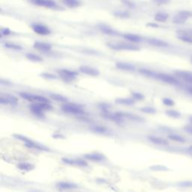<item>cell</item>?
<instances>
[{"mask_svg": "<svg viewBox=\"0 0 192 192\" xmlns=\"http://www.w3.org/2000/svg\"><path fill=\"white\" fill-rule=\"evenodd\" d=\"M115 15L117 16V17H129V14L127 13V12H122V11H118V12H116Z\"/></svg>", "mask_w": 192, "mask_h": 192, "instance_id": "38", "label": "cell"}, {"mask_svg": "<svg viewBox=\"0 0 192 192\" xmlns=\"http://www.w3.org/2000/svg\"><path fill=\"white\" fill-rule=\"evenodd\" d=\"M117 115L119 117H120L121 118H127L130 120H133V121H137V122H140V121H143L144 119L141 118L140 117H138V116L135 115V114H131V113H117Z\"/></svg>", "mask_w": 192, "mask_h": 192, "instance_id": "14", "label": "cell"}, {"mask_svg": "<svg viewBox=\"0 0 192 192\" xmlns=\"http://www.w3.org/2000/svg\"><path fill=\"white\" fill-rule=\"evenodd\" d=\"M163 103H164V104H165L166 106L169 107H172L175 104L174 101L172 100L171 98H163Z\"/></svg>", "mask_w": 192, "mask_h": 192, "instance_id": "36", "label": "cell"}, {"mask_svg": "<svg viewBox=\"0 0 192 192\" xmlns=\"http://www.w3.org/2000/svg\"><path fill=\"white\" fill-rule=\"evenodd\" d=\"M92 130L95 132H98V133H105L107 131L106 128L102 126H94L92 128Z\"/></svg>", "mask_w": 192, "mask_h": 192, "instance_id": "34", "label": "cell"}, {"mask_svg": "<svg viewBox=\"0 0 192 192\" xmlns=\"http://www.w3.org/2000/svg\"><path fill=\"white\" fill-rule=\"evenodd\" d=\"M62 162L66 163V164H75V162H74V160H71V159L69 158H63L62 159Z\"/></svg>", "mask_w": 192, "mask_h": 192, "instance_id": "42", "label": "cell"}, {"mask_svg": "<svg viewBox=\"0 0 192 192\" xmlns=\"http://www.w3.org/2000/svg\"><path fill=\"white\" fill-rule=\"evenodd\" d=\"M80 71L81 73L84 74H87V75L89 76H93V77H95V76H98L100 74V72L98 69L93 68V67L89 66H82L80 67Z\"/></svg>", "mask_w": 192, "mask_h": 192, "instance_id": "8", "label": "cell"}, {"mask_svg": "<svg viewBox=\"0 0 192 192\" xmlns=\"http://www.w3.org/2000/svg\"><path fill=\"white\" fill-rule=\"evenodd\" d=\"M101 30L102 32H104L105 34H107V35H117V32H116L113 30H112V29L109 26H102L101 27Z\"/></svg>", "mask_w": 192, "mask_h": 192, "instance_id": "29", "label": "cell"}, {"mask_svg": "<svg viewBox=\"0 0 192 192\" xmlns=\"http://www.w3.org/2000/svg\"><path fill=\"white\" fill-rule=\"evenodd\" d=\"M176 75L178 76L179 77H181V78L184 79L185 80H187L188 78H189L190 77L192 76V73L189 71H175Z\"/></svg>", "mask_w": 192, "mask_h": 192, "instance_id": "21", "label": "cell"}, {"mask_svg": "<svg viewBox=\"0 0 192 192\" xmlns=\"http://www.w3.org/2000/svg\"><path fill=\"white\" fill-rule=\"evenodd\" d=\"M41 76H42V77H45V78H47V79H56V78H57V77H56V76L54 75V74H48V73L41 74Z\"/></svg>", "mask_w": 192, "mask_h": 192, "instance_id": "40", "label": "cell"}, {"mask_svg": "<svg viewBox=\"0 0 192 192\" xmlns=\"http://www.w3.org/2000/svg\"><path fill=\"white\" fill-rule=\"evenodd\" d=\"M30 109L32 113L36 116H39V117H43L44 116V110L41 109V107L38 104L31 105Z\"/></svg>", "mask_w": 192, "mask_h": 192, "instance_id": "19", "label": "cell"}, {"mask_svg": "<svg viewBox=\"0 0 192 192\" xmlns=\"http://www.w3.org/2000/svg\"><path fill=\"white\" fill-rule=\"evenodd\" d=\"M165 113H166L167 116L171 117V118L178 119V118H180V117H181V113H179V111H177V110H166Z\"/></svg>", "mask_w": 192, "mask_h": 192, "instance_id": "26", "label": "cell"}, {"mask_svg": "<svg viewBox=\"0 0 192 192\" xmlns=\"http://www.w3.org/2000/svg\"><path fill=\"white\" fill-rule=\"evenodd\" d=\"M188 150H189V153L192 154V146H191V147H189V149H188Z\"/></svg>", "mask_w": 192, "mask_h": 192, "instance_id": "49", "label": "cell"}, {"mask_svg": "<svg viewBox=\"0 0 192 192\" xmlns=\"http://www.w3.org/2000/svg\"><path fill=\"white\" fill-rule=\"evenodd\" d=\"M148 26H153V27H158V26L157 24H155V23H149V24H148Z\"/></svg>", "mask_w": 192, "mask_h": 192, "instance_id": "47", "label": "cell"}, {"mask_svg": "<svg viewBox=\"0 0 192 192\" xmlns=\"http://www.w3.org/2000/svg\"><path fill=\"white\" fill-rule=\"evenodd\" d=\"M116 67L118 69L123 70V71H135V67L132 66L131 64L125 62H117L116 63Z\"/></svg>", "mask_w": 192, "mask_h": 192, "instance_id": "16", "label": "cell"}, {"mask_svg": "<svg viewBox=\"0 0 192 192\" xmlns=\"http://www.w3.org/2000/svg\"><path fill=\"white\" fill-rule=\"evenodd\" d=\"M57 186L62 189H73V188H77V185L74 183H71V182H61L57 184Z\"/></svg>", "mask_w": 192, "mask_h": 192, "instance_id": "20", "label": "cell"}, {"mask_svg": "<svg viewBox=\"0 0 192 192\" xmlns=\"http://www.w3.org/2000/svg\"><path fill=\"white\" fill-rule=\"evenodd\" d=\"M85 158L88 159V160L92 161V162H101L105 158L104 155H101V154H86L84 155Z\"/></svg>", "mask_w": 192, "mask_h": 192, "instance_id": "15", "label": "cell"}, {"mask_svg": "<svg viewBox=\"0 0 192 192\" xmlns=\"http://www.w3.org/2000/svg\"><path fill=\"white\" fill-rule=\"evenodd\" d=\"M141 111L144 113H149V114H154L156 113V110L153 107H143L141 109Z\"/></svg>", "mask_w": 192, "mask_h": 192, "instance_id": "33", "label": "cell"}, {"mask_svg": "<svg viewBox=\"0 0 192 192\" xmlns=\"http://www.w3.org/2000/svg\"><path fill=\"white\" fill-rule=\"evenodd\" d=\"M139 72L141 73L142 74H144L146 76H150V77H153V76H156L157 74H155L153 71L146 69V68H141V69L139 70Z\"/></svg>", "mask_w": 192, "mask_h": 192, "instance_id": "31", "label": "cell"}, {"mask_svg": "<svg viewBox=\"0 0 192 192\" xmlns=\"http://www.w3.org/2000/svg\"><path fill=\"white\" fill-rule=\"evenodd\" d=\"M21 97L30 101H35L37 103H49L48 99L43 97V96L32 95V94L26 93V92L21 93Z\"/></svg>", "mask_w": 192, "mask_h": 192, "instance_id": "5", "label": "cell"}, {"mask_svg": "<svg viewBox=\"0 0 192 192\" xmlns=\"http://www.w3.org/2000/svg\"><path fill=\"white\" fill-rule=\"evenodd\" d=\"M169 139L170 140L175 141V142L177 143H181V144H183V143H185V139L182 136L179 135H176V134H171L168 136Z\"/></svg>", "mask_w": 192, "mask_h": 192, "instance_id": "22", "label": "cell"}, {"mask_svg": "<svg viewBox=\"0 0 192 192\" xmlns=\"http://www.w3.org/2000/svg\"><path fill=\"white\" fill-rule=\"evenodd\" d=\"M149 140L150 142L153 143V144L160 145V146H166V145L169 144L168 141L165 140V139L159 137H155V136H150V137H149Z\"/></svg>", "mask_w": 192, "mask_h": 192, "instance_id": "12", "label": "cell"}, {"mask_svg": "<svg viewBox=\"0 0 192 192\" xmlns=\"http://www.w3.org/2000/svg\"><path fill=\"white\" fill-rule=\"evenodd\" d=\"M123 37L125 39L128 40L132 43H138L141 41V38L140 36L135 35V34H125Z\"/></svg>", "mask_w": 192, "mask_h": 192, "instance_id": "18", "label": "cell"}, {"mask_svg": "<svg viewBox=\"0 0 192 192\" xmlns=\"http://www.w3.org/2000/svg\"><path fill=\"white\" fill-rule=\"evenodd\" d=\"M26 57L27 59H29V60H30L32 62H42L43 61V59L41 57L36 55V54L30 53H26Z\"/></svg>", "mask_w": 192, "mask_h": 192, "instance_id": "24", "label": "cell"}, {"mask_svg": "<svg viewBox=\"0 0 192 192\" xmlns=\"http://www.w3.org/2000/svg\"><path fill=\"white\" fill-rule=\"evenodd\" d=\"M32 29L35 33L39 34V35H47L50 34V30L48 27L42 24H33L32 26Z\"/></svg>", "mask_w": 192, "mask_h": 192, "instance_id": "7", "label": "cell"}, {"mask_svg": "<svg viewBox=\"0 0 192 192\" xmlns=\"http://www.w3.org/2000/svg\"><path fill=\"white\" fill-rule=\"evenodd\" d=\"M170 0H153V2L156 4L158 5H162V4H167L168 3Z\"/></svg>", "mask_w": 192, "mask_h": 192, "instance_id": "43", "label": "cell"}, {"mask_svg": "<svg viewBox=\"0 0 192 192\" xmlns=\"http://www.w3.org/2000/svg\"><path fill=\"white\" fill-rule=\"evenodd\" d=\"M168 17H169V15L167 14L160 12V13L155 14V20L156 21H158V22H165L168 19Z\"/></svg>", "mask_w": 192, "mask_h": 192, "instance_id": "25", "label": "cell"}, {"mask_svg": "<svg viewBox=\"0 0 192 192\" xmlns=\"http://www.w3.org/2000/svg\"><path fill=\"white\" fill-rule=\"evenodd\" d=\"M147 42L151 45H153V46L155 47H159V48H164V47H167L169 45L165 41L157 39H149L147 40Z\"/></svg>", "mask_w": 192, "mask_h": 192, "instance_id": "13", "label": "cell"}, {"mask_svg": "<svg viewBox=\"0 0 192 192\" xmlns=\"http://www.w3.org/2000/svg\"><path fill=\"white\" fill-rule=\"evenodd\" d=\"M5 48H7L12 49V50H21V49H22V48H21V47L20 46V45L15 44H12V43H5Z\"/></svg>", "mask_w": 192, "mask_h": 192, "instance_id": "32", "label": "cell"}, {"mask_svg": "<svg viewBox=\"0 0 192 192\" xmlns=\"http://www.w3.org/2000/svg\"><path fill=\"white\" fill-rule=\"evenodd\" d=\"M32 2L39 6L46 7V8H55L57 6V3L53 0H32Z\"/></svg>", "mask_w": 192, "mask_h": 192, "instance_id": "10", "label": "cell"}, {"mask_svg": "<svg viewBox=\"0 0 192 192\" xmlns=\"http://www.w3.org/2000/svg\"><path fill=\"white\" fill-rule=\"evenodd\" d=\"M179 39H180L181 41H185V42L192 43V39H191V38L187 37V36H179Z\"/></svg>", "mask_w": 192, "mask_h": 192, "instance_id": "39", "label": "cell"}, {"mask_svg": "<svg viewBox=\"0 0 192 192\" xmlns=\"http://www.w3.org/2000/svg\"><path fill=\"white\" fill-rule=\"evenodd\" d=\"M62 109L64 112H66L67 113L70 114H82L83 113V110L80 105L75 104H64L62 107Z\"/></svg>", "mask_w": 192, "mask_h": 192, "instance_id": "2", "label": "cell"}, {"mask_svg": "<svg viewBox=\"0 0 192 192\" xmlns=\"http://www.w3.org/2000/svg\"><path fill=\"white\" fill-rule=\"evenodd\" d=\"M50 98H51L52 99H53L54 101H59V102H66L67 100V98L65 97V96L59 95V94H52V95H50Z\"/></svg>", "mask_w": 192, "mask_h": 192, "instance_id": "27", "label": "cell"}, {"mask_svg": "<svg viewBox=\"0 0 192 192\" xmlns=\"http://www.w3.org/2000/svg\"><path fill=\"white\" fill-rule=\"evenodd\" d=\"M34 48L41 51H50L52 49V46L50 44L41 41H36L34 43Z\"/></svg>", "mask_w": 192, "mask_h": 192, "instance_id": "11", "label": "cell"}, {"mask_svg": "<svg viewBox=\"0 0 192 192\" xmlns=\"http://www.w3.org/2000/svg\"><path fill=\"white\" fill-rule=\"evenodd\" d=\"M151 169L154 170H160V171H165V170H168V168L165 166L162 165H155L151 167Z\"/></svg>", "mask_w": 192, "mask_h": 192, "instance_id": "37", "label": "cell"}, {"mask_svg": "<svg viewBox=\"0 0 192 192\" xmlns=\"http://www.w3.org/2000/svg\"><path fill=\"white\" fill-rule=\"evenodd\" d=\"M155 77H156L157 79L163 81V82L170 83V84H176V83H178L177 80H176L174 77L169 75V74H157L156 76H155Z\"/></svg>", "mask_w": 192, "mask_h": 192, "instance_id": "9", "label": "cell"}, {"mask_svg": "<svg viewBox=\"0 0 192 192\" xmlns=\"http://www.w3.org/2000/svg\"><path fill=\"white\" fill-rule=\"evenodd\" d=\"M132 97H133V98L135 99V100H144V95H143V94L139 93V92H132Z\"/></svg>", "mask_w": 192, "mask_h": 192, "instance_id": "35", "label": "cell"}, {"mask_svg": "<svg viewBox=\"0 0 192 192\" xmlns=\"http://www.w3.org/2000/svg\"><path fill=\"white\" fill-rule=\"evenodd\" d=\"M108 46L113 50H132V51H137L140 50V48L136 46L135 44H126V43H117V44H107Z\"/></svg>", "mask_w": 192, "mask_h": 192, "instance_id": "1", "label": "cell"}, {"mask_svg": "<svg viewBox=\"0 0 192 192\" xmlns=\"http://www.w3.org/2000/svg\"><path fill=\"white\" fill-rule=\"evenodd\" d=\"M185 81H186V82H188V83H192V76H191V77H190L189 78H188L187 80H185Z\"/></svg>", "mask_w": 192, "mask_h": 192, "instance_id": "46", "label": "cell"}, {"mask_svg": "<svg viewBox=\"0 0 192 192\" xmlns=\"http://www.w3.org/2000/svg\"><path fill=\"white\" fill-rule=\"evenodd\" d=\"M190 17H192L191 12L188 11H181L173 17V22L176 24H183Z\"/></svg>", "mask_w": 192, "mask_h": 192, "instance_id": "4", "label": "cell"}, {"mask_svg": "<svg viewBox=\"0 0 192 192\" xmlns=\"http://www.w3.org/2000/svg\"><path fill=\"white\" fill-rule=\"evenodd\" d=\"M184 130L186 132H188V133H189V134H191V135H192V125H191V126H185L184 128Z\"/></svg>", "mask_w": 192, "mask_h": 192, "instance_id": "45", "label": "cell"}, {"mask_svg": "<svg viewBox=\"0 0 192 192\" xmlns=\"http://www.w3.org/2000/svg\"><path fill=\"white\" fill-rule=\"evenodd\" d=\"M62 2L64 3L66 6H68V8H76V7L80 5V2L77 1V0H62Z\"/></svg>", "mask_w": 192, "mask_h": 192, "instance_id": "23", "label": "cell"}, {"mask_svg": "<svg viewBox=\"0 0 192 192\" xmlns=\"http://www.w3.org/2000/svg\"><path fill=\"white\" fill-rule=\"evenodd\" d=\"M74 162H75V164H77V165L78 166H82V167L87 166L86 162L83 160H80V159H79V160H74Z\"/></svg>", "mask_w": 192, "mask_h": 192, "instance_id": "41", "label": "cell"}, {"mask_svg": "<svg viewBox=\"0 0 192 192\" xmlns=\"http://www.w3.org/2000/svg\"><path fill=\"white\" fill-rule=\"evenodd\" d=\"M188 120H189L190 123H191V124L192 125V115H191V116H190L189 118H188Z\"/></svg>", "mask_w": 192, "mask_h": 192, "instance_id": "48", "label": "cell"}, {"mask_svg": "<svg viewBox=\"0 0 192 192\" xmlns=\"http://www.w3.org/2000/svg\"><path fill=\"white\" fill-rule=\"evenodd\" d=\"M18 102L17 98L15 96L6 94V95H2L0 97V103L2 104H12L16 105Z\"/></svg>", "mask_w": 192, "mask_h": 192, "instance_id": "6", "label": "cell"}, {"mask_svg": "<svg viewBox=\"0 0 192 192\" xmlns=\"http://www.w3.org/2000/svg\"><path fill=\"white\" fill-rule=\"evenodd\" d=\"M34 167V166L32 164H30V163H21L18 165V168L20 170H26V171H29V170H32Z\"/></svg>", "mask_w": 192, "mask_h": 192, "instance_id": "28", "label": "cell"}, {"mask_svg": "<svg viewBox=\"0 0 192 192\" xmlns=\"http://www.w3.org/2000/svg\"><path fill=\"white\" fill-rule=\"evenodd\" d=\"M116 103L119 104L126 105V106H131L135 104V99L132 98H120L116 99Z\"/></svg>", "mask_w": 192, "mask_h": 192, "instance_id": "17", "label": "cell"}, {"mask_svg": "<svg viewBox=\"0 0 192 192\" xmlns=\"http://www.w3.org/2000/svg\"><path fill=\"white\" fill-rule=\"evenodd\" d=\"M2 35H8L9 34L11 33V31L8 30V29H2Z\"/></svg>", "mask_w": 192, "mask_h": 192, "instance_id": "44", "label": "cell"}, {"mask_svg": "<svg viewBox=\"0 0 192 192\" xmlns=\"http://www.w3.org/2000/svg\"><path fill=\"white\" fill-rule=\"evenodd\" d=\"M191 62H192V59H191Z\"/></svg>", "mask_w": 192, "mask_h": 192, "instance_id": "51", "label": "cell"}, {"mask_svg": "<svg viewBox=\"0 0 192 192\" xmlns=\"http://www.w3.org/2000/svg\"><path fill=\"white\" fill-rule=\"evenodd\" d=\"M178 185L181 188H192V180H185L179 182Z\"/></svg>", "mask_w": 192, "mask_h": 192, "instance_id": "30", "label": "cell"}, {"mask_svg": "<svg viewBox=\"0 0 192 192\" xmlns=\"http://www.w3.org/2000/svg\"><path fill=\"white\" fill-rule=\"evenodd\" d=\"M59 74V77L66 82H71L76 80L77 73L73 71L67 70V69H62L58 71Z\"/></svg>", "mask_w": 192, "mask_h": 192, "instance_id": "3", "label": "cell"}, {"mask_svg": "<svg viewBox=\"0 0 192 192\" xmlns=\"http://www.w3.org/2000/svg\"><path fill=\"white\" fill-rule=\"evenodd\" d=\"M189 92H191V93L192 94V88H191V89H189Z\"/></svg>", "mask_w": 192, "mask_h": 192, "instance_id": "50", "label": "cell"}]
</instances>
